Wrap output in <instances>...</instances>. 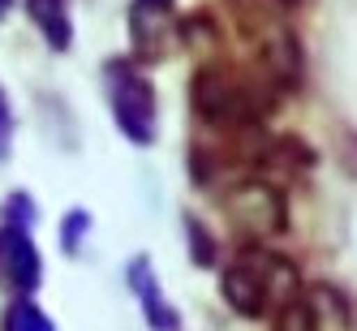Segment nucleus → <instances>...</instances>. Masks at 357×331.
<instances>
[{
  "label": "nucleus",
  "mask_w": 357,
  "mask_h": 331,
  "mask_svg": "<svg viewBox=\"0 0 357 331\" xmlns=\"http://www.w3.org/2000/svg\"><path fill=\"white\" fill-rule=\"evenodd\" d=\"M190 99H194V112L215 125V130H254L259 116L271 108V78H241L233 69H198L194 73V86H190Z\"/></svg>",
  "instance_id": "1"
},
{
  "label": "nucleus",
  "mask_w": 357,
  "mask_h": 331,
  "mask_svg": "<svg viewBox=\"0 0 357 331\" xmlns=\"http://www.w3.org/2000/svg\"><path fill=\"white\" fill-rule=\"evenodd\" d=\"M224 211L233 220V228L250 241H263V237H275L284 233V194H280L271 181H241L224 194Z\"/></svg>",
  "instance_id": "2"
},
{
  "label": "nucleus",
  "mask_w": 357,
  "mask_h": 331,
  "mask_svg": "<svg viewBox=\"0 0 357 331\" xmlns=\"http://www.w3.org/2000/svg\"><path fill=\"white\" fill-rule=\"evenodd\" d=\"M224 301L233 305L237 314H245V318H259L271 305V293H267V249L254 245L224 271Z\"/></svg>",
  "instance_id": "3"
},
{
  "label": "nucleus",
  "mask_w": 357,
  "mask_h": 331,
  "mask_svg": "<svg viewBox=\"0 0 357 331\" xmlns=\"http://www.w3.org/2000/svg\"><path fill=\"white\" fill-rule=\"evenodd\" d=\"M112 104H116V121L125 125V134L146 142L151 130H155V99H151V86L130 69H112Z\"/></svg>",
  "instance_id": "4"
},
{
  "label": "nucleus",
  "mask_w": 357,
  "mask_h": 331,
  "mask_svg": "<svg viewBox=\"0 0 357 331\" xmlns=\"http://www.w3.org/2000/svg\"><path fill=\"white\" fill-rule=\"evenodd\" d=\"M275 331H319V310L310 301L293 297L289 305H280V318H275Z\"/></svg>",
  "instance_id": "5"
},
{
  "label": "nucleus",
  "mask_w": 357,
  "mask_h": 331,
  "mask_svg": "<svg viewBox=\"0 0 357 331\" xmlns=\"http://www.w3.org/2000/svg\"><path fill=\"white\" fill-rule=\"evenodd\" d=\"M31 9H35V17L43 22V31L56 39V47H65V39H69V22H65V0H31Z\"/></svg>",
  "instance_id": "6"
},
{
  "label": "nucleus",
  "mask_w": 357,
  "mask_h": 331,
  "mask_svg": "<svg viewBox=\"0 0 357 331\" xmlns=\"http://www.w3.org/2000/svg\"><path fill=\"white\" fill-rule=\"evenodd\" d=\"M168 5H172V0H138L134 9H146V13H168Z\"/></svg>",
  "instance_id": "7"
},
{
  "label": "nucleus",
  "mask_w": 357,
  "mask_h": 331,
  "mask_svg": "<svg viewBox=\"0 0 357 331\" xmlns=\"http://www.w3.org/2000/svg\"><path fill=\"white\" fill-rule=\"evenodd\" d=\"M5 5H9V0H0V13H5Z\"/></svg>",
  "instance_id": "8"
}]
</instances>
